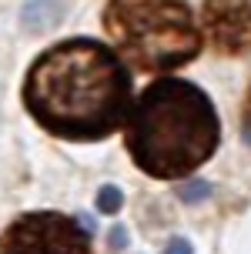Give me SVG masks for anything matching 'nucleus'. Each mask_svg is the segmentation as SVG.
I'll list each match as a JSON object with an SVG mask.
<instances>
[{
    "mask_svg": "<svg viewBox=\"0 0 251 254\" xmlns=\"http://www.w3.org/2000/svg\"><path fill=\"white\" fill-rule=\"evenodd\" d=\"M241 134L251 144V94H248V101H245V111H241Z\"/></svg>",
    "mask_w": 251,
    "mask_h": 254,
    "instance_id": "6e6552de",
    "label": "nucleus"
},
{
    "mask_svg": "<svg viewBox=\"0 0 251 254\" xmlns=\"http://www.w3.org/2000/svg\"><path fill=\"white\" fill-rule=\"evenodd\" d=\"M204 27L225 54L245 51L251 44V0H204Z\"/></svg>",
    "mask_w": 251,
    "mask_h": 254,
    "instance_id": "39448f33",
    "label": "nucleus"
},
{
    "mask_svg": "<svg viewBox=\"0 0 251 254\" xmlns=\"http://www.w3.org/2000/svg\"><path fill=\"white\" fill-rule=\"evenodd\" d=\"M100 211H117L121 207V190L117 188H100Z\"/></svg>",
    "mask_w": 251,
    "mask_h": 254,
    "instance_id": "0eeeda50",
    "label": "nucleus"
},
{
    "mask_svg": "<svg viewBox=\"0 0 251 254\" xmlns=\"http://www.w3.org/2000/svg\"><path fill=\"white\" fill-rule=\"evenodd\" d=\"M167 254H191V244L181 241V238H174V241L167 244Z\"/></svg>",
    "mask_w": 251,
    "mask_h": 254,
    "instance_id": "1a4fd4ad",
    "label": "nucleus"
},
{
    "mask_svg": "<svg viewBox=\"0 0 251 254\" xmlns=\"http://www.w3.org/2000/svg\"><path fill=\"white\" fill-rule=\"evenodd\" d=\"M0 254H90V238L71 214L30 211L0 231Z\"/></svg>",
    "mask_w": 251,
    "mask_h": 254,
    "instance_id": "20e7f679",
    "label": "nucleus"
},
{
    "mask_svg": "<svg viewBox=\"0 0 251 254\" xmlns=\"http://www.w3.org/2000/svg\"><path fill=\"white\" fill-rule=\"evenodd\" d=\"M24 104L44 130L64 140H100L131 111V74L97 40H64L34 61Z\"/></svg>",
    "mask_w": 251,
    "mask_h": 254,
    "instance_id": "f257e3e1",
    "label": "nucleus"
},
{
    "mask_svg": "<svg viewBox=\"0 0 251 254\" xmlns=\"http://www.w3.org/2000/svg\"><path fill=\"white\" fill-rule=\"evenodd\" d=\"M127 151L148 178H188L211 161L221 121L211 97L181 77L154 80L127 111Z\"/></svg>",
    "mask_w": 251,
    "mask_h": 254,
    "instance_id": "f03ea898",
    "label": "nucleus"
},
{
    "mask_svg": "<svg viewBox=\"0 0 251 254\" xmlns=\"http://www.w3.org/2000/svg\"><path fill=\"white\" fill-rule=\"evenodd\" d=\"M111 44L138 70H174L201 51V34L184 0H111L104 10Z\"/></svg>",
    "mask_w": 251,
    "mask_h": 254,
    "instance_id": "7ed1b4c3",
    "label": "nucleus"
},
{
    "mask_svg": "<svg viewBox=\"0 0 251 254\" xmlns=\"http://www.w3.org/2000/svg\"><path fill=\"white\" fill-rule=\"evenodd\" d=\"M211 194V184H204V181H194V184H184L181 188V197L184 201H201V197H208Z\"/></svg>",
    "mask_w": 251,
    "mask_h": 254,
    "instance_id": "423d86ee",
    "label": "nucleus"
}]
</instances>
